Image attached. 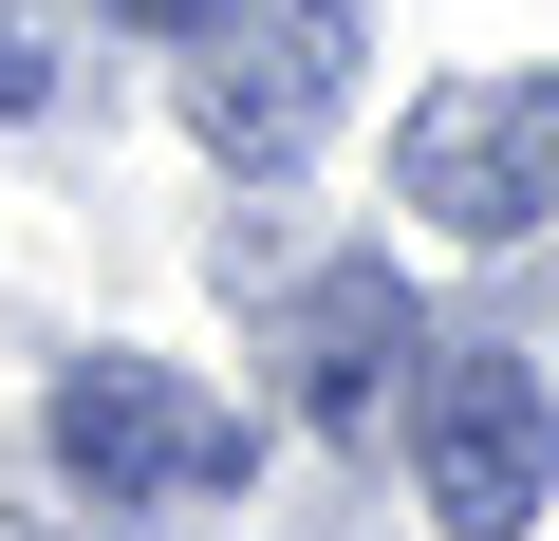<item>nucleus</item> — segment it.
<instances>
[{
    "mask_svg": "<svg viewBox=\"0 0 559 541\" xmlns=\"http://www.w3.org/2000/svg\"><path fill=\"white\" fill-rule=\"evenodd\" d=\"M355 38H373L355 0H205L187 20V131L224 168H299L355 94Z\"/></svg>",
    "mask_w": 559,
    "mask_h": 541,
    "instance_id": "nucleus-1",
    "label": "nucleus"
},
{
    "mask_svg": "<svg viewBox=\"0 0 559 541\" xmlns=\"http://www.w3.org/2000/svg\"><path fill=\"white\" fill-rule=\"evenodd\" d=\"M38 448H57V485H94V504H205V485H242V411L224 392H187L168 355H75L57 392H38Z\"/></svg>",
    "mask_w": 559,
    "mask_h": 541,
    "instance_id": "nucleus-2",
    "label": "nucleus"
},
{
    "mask_svg": "<svg viewBox=\"0 0 559 541\" xmlns=\"http://www.w3.org/2000/svg\"><path fill=\"white\" fill-rule=\"evenodd\" d=\"M411 467H429L448 541H522L540 485H559V411H540V374H522L503 337H429V374H411Z\"/></svg>",
    "mask_w": 559,
    "mask_h": 541,
    "instance_id": "nucleus-3",
    "label": "nucleus"
},
{
    "mask_svg": "<svg viewBox=\"0 0 559 541\" xmlns=\"http://www.w3.org/2000/svg\"><path fill=\"white\" fill-rule=\"evenodd\" d=\"M392 187H411L448 243H522V224H559V75H448V94H411Z\"/></svg>",
    "mask_w": 559,
    "mask_h": 541,
    "instance_id": "nucleus-4",
    "label": "nucleus"
},
{
    "mask_svg": "<svg viewBox=\"0 0 559 541\" xmlns=\"http://www.w3.org/2000/svg\"><path fill=\"white\" fill-rule=\"evenodd\" d=\"M280 411H299V430H336V448H373L392 430V374L429 355V318H411V281H392V261H318V281L299 299H280Z\"/></svg>",
    "mask_w": 559,
    "mask_h": 541,
    "instance_id": "nucleus-5",
    "label": "nucleus"
},
{
    "mask_svg": "<svg viewBox=\"0 0 559 541\" xmlns=\"http://www.w3.org/2000/svg\"><path fill=\"white\" fill-rule=\"evenodd\" d=\"M0 113H57V0H0Z\"/></svg>",
    "mask_w": 559,
    "mask_h": 541,
    "instance_id": "nucleus-6",
    "label": "nucleus"
},
{
    "mask_svg": "<svg viewBox=\"0 0 559 541\" xmlns=\"http://www.w3.org/2000/svg\"><path fill=\"white\" fill-rule=\"evenodd\" d=\"M94 20H150V38H187V20H205V0H94Z\"/></svg>",
    "mask_w": 559,
    "mask_h": 541,
    "instance_id": "nucleus-7",
    "label": "nucleus"
},
{
    "mask_svg": "<svg viewBox=\"0 0 559 541\" xmlns=\"http://www.w3.org/2000/svg\"><path fill=\"white\" fill-rule=\"evenodd\" d=\"M57 541H94V522H57ZM112 541H131V522H112Z\"/></svg>",
    "mask_w": 559,
    "mask_h": 541,
    "instance_id": "nucleus-8",
    "label": "nucleus"
}]
</instances>
